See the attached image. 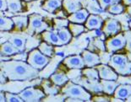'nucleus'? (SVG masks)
<instances>
[{
	"mask_svg": "<svg viewBox=\"0 0 131 102\" xmlns=\"http://www.w3.org/2000/svg\"><path fill=\"white\" fill-rule=\"evenodd\" d=\"M0 71L6 79L13 81H25L38 77L39 70L31 67L28 62L17 60L0 62Z\"/></svg>",
	"mask_w": 131,
	"mask_h": 102,
	"instance_id": "obj_1",
	"label": "nucleus"
},
{
	"mask_svg": "<svg viewBox=\"0 0 131 102\" xmlns=\"http://www.w3.org/2000/svg\"><path fill=\"white\" fill-rule=\"evenodd\" d=\"M108 65L113 68L118 75H131V60L126 54H113L110 57Z\"/></svg>",
	"mask_w": 131,
	"mask_h": 102,
	"instance_id": "obj_2",
	"label": "nucleus"
},
{
	"mask_svg": "<svg viewBox=\"0 0 131 102\" xmlns=\"http://www.w3.org/2000/svg\"><path fill=\"white\" fill-rule=\"evenodd\" d=\"M62 93L67 97L79 99L82 101H91V95L82 86L71 81H68L62 88Z\"/></svg>",
	"mask_w": 131,
	"mask_h": 102,
	"instance_id": "obj_3",
	"label": "nucleus"
},
{
	"mask_svg": "<svg viewBox=\"0 0 131 102\" xmlns=\"http://www.w3.org/2000/svg\"><path fill=\"white\" fill-rule=\"evenodd\" d=\"M50 58L49 57L46 56L43 53L38 50V49H34L30 52L27 57V62L37 70H41L47 65L49 62Z\"/></svg>",
	"mask_w": 131,
	"mask_h": 102,
	"instance_id": "obj_4",
	"label": "nucleus"
},
{
	"mask_svg": "<svg viewBox=\"0 0 131 102\" xmlns=\"http://www.w3.org/2000/svg\"><path fill=\"white\" fill-rule=\"evenodd\" d=\"M125 43H126V40H125L124 35L120 31L117 35L110 36V38H108L105 41V47L110 54H113V52L124 48Z\"/></svg>",
	"mask_w": 131,
	"mask_h": 102,
	"instance_id": "obj_5",
	"label": "nucleus"
},
{
	"mask_svg": "<svg viewBox=\"0 0 131 102\" xmlns=\"http://www.w3.org/2000/svg\"><path fill=\"white\" fill-rule=\"evenodd\" d=\"M28 31L30 34L33 33H41L48 28V26L43 20L42 16L37 14H33L28 18Z\"/></svg>",
	"mask_w": 131,
	"mask_h": 102,
	"instance_id": "obj_6",
	"label": "nucleus"
},
{
	"mask_svg": "<svg viewBox=\"0 0 131 102\" xmlns=\"http://www.w3.org/2000/svg\"><path fill=\"white\" fill-rule=\"evenodd\" d=\"M19 95L23 100V101L26 102H37L45 97V94L43 91L33 87L24 90L23 91L19 93Z\"/></svg>",
	"mask_w": 131,
	"mask_h": 102,
	"instance_id": "obj_7",
	"label": "nucleus"
},
{
	"mask_svg": "<svg viewBox=\"0 0 131 102\" xmlns=\"http://www.w3.org/2000/svg\"><path fill=\"white\" fill-rule=\"evenodd\" d=\"M102 24V32L106 36L110 37L121 31V24L115 19H107Z\"/></svg>",
	"mask_w": 131,
	"mask_h": 102,
	"instance_id": "obj_8",
	"label": "nucleus"
},
{
	"mask_svg": "<svg viewBox=\"0 0 131 102\" xmlns=\"http://www.w3.org/2000/svg\"><path fill=\"white\" fill-rule=\"evenodd\" d=\"M94 68H96L98 72L100 79H106V80H117L118 79V74L109 65L99 63Z\"/></svg>",
	"mask_w": 131,
	"mask_h": 102,
	"instance_id": "obj_9",
	"label": "nucleus"
},
{
	"mask_svg": "<svg viewBox=\"0 0 131 102\" xmlns=\"http://www.w3.org/2000/svg\"><path fill=\"white\" fill-rule=\"evenodd\" d=\"M63 63L67 68L71 69H82L85 68V63L83 58L80 55L75 56H69L63 59Z\"/></svg>",
	"mask_w": 131,
	"mask_h": 102,
	"instance_id": "obj_10",
	"label": "nucleus"
},
{
	"mask_svg": "<svg viewBox=\"0 0 131 102\" xmlns=\"http://www.w3.org/2000/svg\"><path fill=\"white\" fill-rule=\"evenodd\" d=\"M81 57L85 63V67L94 68L95 66L101 63V58H100L99 55L94 53V52H91L88 50L83 51Z\"/></svg>",
	"mask_w": 131,
	"mask_h": 102,
	"instance_id": "obj_11",
	"label": "nucleus"
},
{
	"mask_svg": "<svg viewBox=\"0 0 131 102\" xmlns=\"http://www.w3.org/2000/svg\"><path fill=\"white\" fill-rule=\"evenodd\" d=\"M103 20L102 17H100L99 15H89V16L86 19L85 22V27L88 30H100L102 28L103 24Z\"/></svg>",
	"mask_w": 131,
	"mask_h": 102,
	"instance_id": "obj_12",
	"label": "nucleus"
},
{
	"mask_svg": "<svg viewBox=\"0 0 131 102\" xmlns=\"http://www.w3.org/2000/svg\"><path fill=\"white\" fill-rule=\"evenodd\" d=\"M131 95V84H119L114 90L113 96L116 98L121 99L123 100H126L127 98Z\"/></svg>",
	"mask_w": 131,
	"mask_h": 102,
	"instance_id": "obj_13",
	"label": "nucleus"
},
{
	"mask_svg": "<svg viewBox=\"0 0 131 102\" xmlns=\"http://www.w3.org/2000/svg\"><path fill=\"white\" fill-rule=\"evenodd\" d=\"M89 15H90V13L87 9H80L77 10L76 12L70 14V15L68 17V20L69 22H72V23L84 24Z\"/></svg>",
	"mask_w": 131,
	"mask_h": 102,
	"instance_id": "obj_14",
	"label": "nucleus"
},
{
	"mask_svg": "<svg viewBox=\"0 0 131 102\" xmlns=\"http://www.w3.org/2000/svg\"><path fill=\"white\" fill-rule=\"evenodd\" d=\"M62 4L63 9L69 14L74 13L82 9V4L79 0H63Z\"/></svg>",
	"mask_w": 131,
	"mask_h": 102,
	"instance_id": "obj_15",
	"label": "nucleus"
},
{
	"mask_svg": "<svg viewBox=\"0 0 131 102\" xmlns=\"http://www.w3.org/2000/svg\"><path fill=\"white\" fill-rule=\"evenodd\" d=\"M41 36H42L43 40L48 44H51V45H54V46H63V44L61 42L57 33L52 31H44L41 33Z\"/></svg>",
	"mask_w": 131,
	"mask_h": 102,
	"instance_id": "obj_16",
	"label": "nucleus"
},
{
	"mask_svg": "<svg viewBox=\"0 0 131 102\" xmlns=\"http://www.w3.org/2000/svg\"><path fill=\"white\" fill-rule=\"evenodd\" d=\"M100 84L102 85V92L107 94L108 95H113L114 90L118 85L117 80H106V79H101Z\"/></svg>",
	"mask_w": 131,
	"mask_h": 102,
	"instance_id": "obj_17",
	"label": "nucleus"
},
{
	"mask_svg": "<svg viewBox=\"0 0 131 102\" xmlns=\"http://www.w3.org/2000/svg\"><path fill=\"white\" fill-rule=\"evenodd\" d=\"M82 74L85 77L86 80L88 82H99V74L96 68H86L85 69H83Z\"/></svg>",
	"mask_w": 131,
	"mask_h": 102,
	"instance_id": "obj_18",
	"label": "nucleus"
},
{
	"mask_svg": "<svg viewBox=\"0 0 131 102\" xmlns=\"http://www.w3.org/2000/svg\"><path fill=\"white\" fill-rule=\"evenodd\" d=\"M0 52L4 55V56H12L15 54H19L20 53V52L16 47L14 46V45L9 41L3 43L0 46Z\"/></svg>",
	"mask_w": 131,
	"mask_h": 102,
	"instance_id": "obj_19",
	"label": "nucleus"
},
{
	"mask_svg": "<svg viewBox=\"0 0 131 102\" xmlns=\"http://www.w3.org/2000/svg\"><path fill=\"white\" fill-rule=\"evenodd\" d=\"M61 6H62V0H46L42 5V8L47 12L52 13L56 9H59Z\"/></svg>",
	"mask_w": 131,
	"mask_h": 102,
	"instance_id": "obj_20",
	"label": "nucleus"
},
{
	"mask_svg": "<svg viewBox=\"0 0 131 102\" xmlns=\"http://www.w3.org/2000/svg\"><path fill=\"white\" fill-rule=\"evenodd\" d=\"M14 24L16 26V29L19 30H26L28 27L29 19L27 16H15L12 18Z\"/></svg>",
	"mask_w": 131,
	"mask_h": 102,
	"instance_id": "obj_21",
	"label": "nucleus"
},
{
	"mask_svg": "<svg viewBox=\"0 0 131 102\" xmlns=\"http://www.w3.org/2000/svg\"><path fill=\"white\" fill-rule=\"evenodd\" d=\"M50 79L54 84L58 85V86H63L67 82L69 81L68 76L63 73H53L50 77Z\"/></svg>",
	"mask_w": 131,
	"mask_h": 102,
	"instance_id": "obj_22",
	"label": "nucleus"
},
{
	"mask_svg": "<svg viewBox=\"0 0 131 102\" xmlns=\"http://www.w3.org/2000/svg\"><path fill=\"white\" fill-rule=\"evenodd\" d=\"M9 42H11L14 45L15 47H16L18 50L22 52L25 50L26 47V39L20 35H12L9 39Z\"/></svg>",
	"mask_w": 131,
	"mask_h": 102,
	"instance_id": "obj_23",
	"label": "nucleus"
},
{
	"mask_svg": "<svg viewBox=\"0 0 131 102\" xmlns=\"http://www.w3.org/2000/svg\"><path fill=\"white\" fill-rule=\"evenodd\" d=\"M57 34L58 35V37H59V39H60L63 45H66V44H68L72 39L71 32L69 31V30L67 29L66 27H63V28L58 29Z\"/></svg>",
	"mask_w": 131,
	"mask_h": 102,
	"instance_id": "obj_24",
	"label": "nucleus"
},
{
	"mask_svg": "<svg viewBox=\"0 0 131 102\" xmlns=\"http://www.w3.org/2000/svg\"><path fill=\"white\" fill-rule=\"evenodd\" d=\"M69 31L71 32L72 35L74 36H78L81 35L83 32L85 31V27L82 26V24H77V23H69L68 24Z\"/></svg>",
	"mask_w": 131,
	"mask_h": 102,
	"instance_id": "obj_25",
	"label": "nucleus"
},
{
	"mask_svg": "<svg viewBox=\"0 0 131 102\" xmlns=\"http://www.w3.org/2000/svg\"><path fill=\"white\" fill-rule=\"evenodd\" d=\"M14 22L12 19L4 17V16H0V31H10L14 28Z\"/></svg>",
	"mask_w": 131,
	"mask_h": 102,
	"instance_id": "obj_26",
	"label": "nucleus"
},
{
	"mask_svg": "<svg viewBox=\"0 0 131 102\" xmlns=\"http://www.w3.org/2000/svg\"><path fill=\"white\" fill-rule=\"evenodd\" d=\"M7 9L9 12L16 13L19 12L22 9V5L20 0H6Z\"/></svg>",
	"mask_w": 131,
	"mask_h": 102,
	"instance_id": "obj_27",
	"label": "nucleus"
},
{
	"mask_svg": "<svg viewBox=\"0 0 131 102\" xmlns=\"http://www.w3.org/2000/svg\"><path fill=\"white\" fill-rule=\"evenodd\" d=\"M107 9L108 12L110 14H113V15H120V14L124 12L125 7L124 6V4H120V2H119L111 4L110 6L107 8Z\"/></svg>",
	"mask_w": 131,
	"mask_h": 102,
	"instance_id": "obj_28",
	"label": "nucleus"
},
{
	"mask_svg": "<svg viewBox=\"0 0 131 102\" xmlns=\"http://www.w3.org/2000/svg\"><path fill=\"white\" fill-rule=\"evenodd\" d=\"M38 50L40 51L41 53L46 55L47 57H52L53 54V47L52 46L51 44H47V42H41L38 46Z\"/></svg>",
	"mask_w": 131,
	"mask_h": 102,
	"instance_id": "obj_29",
	"label": "nucleus"
},
{
	"mask_svg": "<svg viewBox=\"0 0 131 102\" xmlns=\"http://www.w3.org/2000/svg\"><path fill=\"white\" fill-rule=\"evenodd\" d=\"M125 40H126V43H125V50L131 56V30L130 31H126L124 32Z\"/></svg>",
	"mask_w": 131,
	"mask_h": 102,
	"instance_id": "obj_30",
	"label": "nucleus"
},
{
	"mask_svg": "<svg viewBox=\"0 0 131 102\" xmlns=\"http://www.w3.org/2000/svg\"><path fill=\"white\" fill-rule=\"evenodd\" d=\"M97 1H98V4L100 8H101L102 9L105 10V9H107V8L108 6H110L111 4L119 3L121 0H97Z\"/></svg>",
	"mask_w": 131,
	"mask_h": 102,
	"instance_id": "obj_31",
	"label": "nucleus"
},
{
	"mask_svg": "<svg viewBox=\"0 0 131 102\" xmlns=\"http://www.w3.org/2000/svg\"><path fill=\"white\" fill-rule=\"evenodd\" d=\"M5 99H6L7 102H22L23 100L19 97V95H13L11 93H4Z\"/></svg>",
	"mask_w": 131,
	"mask_h": 102,
	"instance_id": "obj_32",
	"label": "nucleus"
},
{
	"mask_svg": "<svg viewBox=\"0 0 131 102\" xmlns=\"http://www.w3.org/2000/svg\"><path fill=\"white\" fill-rule=\"evenodd\" d=\"M55 22V26H57L58 29L63 28V27L68 26L69 24V20H60V19H56L54 20Z\"/></svg>",
	"mask_w": 131,
	"mask_h": 102,
	"instance_id": "obj_33",
	"label": "nucleus"
},
{
	"mask_svg": "<svg viewBox=\"0 0 131 102\" xmlns=\"http://www.w3.org/2000/svg\"><path fill=\"white\" fill-rule=\"evenodd\" d=\"M7 9L6 0H0V11H5Z\"/></svg>",
	"mask_w": 131,
	"mask_h": 102,
	"instance_id": "obj_34",
	"label": "nucleus"
},
{
	"mask_svg": "<svg viewBox=\"0 0 131 102\" xmlns=\"http://www.w3.org/2000/svg\"><path fill=\"white\" fill-rule=\"evenodd\" d=\"M93 100L94 101H110V98H107V97H95L93 98Z\"/></svg>",
	"mask_w": 131,
	"mask_h": 102,
	"instance_id": "obj_35",
	"label": "nucleus"
},
{
	"mask_svg": "<svg viewBox=\"0 0 131 102\" xmlns=\"http://www.w3.org/2000/svg\"><path fill=\"white\" fill-rule=\"evenodd\" d=\"M5 81H6V77L0 71V83H5Z\"/></svg>",
	"mask_w": 131,
	"mask_h": 102,
	"instance_id": "obj_36",
	"label": "nucleus"
},
{
	"mask_svg": "<svg viewBox=\"0 0 131 102\" xmlns=\"http://www.w3.org/2000/svg\"><path fill=\"white\" fill-rule=\"evenodd\" d=\"M121 1L125 6H131V0H121Z\"/></svg>",
	"mask_w": 131,
	"mask_h": 102,
	"instance_id": "obj_37",
	"label": "nucleus"
},
{
	"mask_svg": "<svg viewBox=\"0 0 131 102\" xmlns=\"http://www.w3.org/2000/svg\"><path fill=\"white\" fill-rule=\"evenodd\" d=\"M6 101V99H5V95L4 93L0 92V102H4Z\"/></svg>",
	"mask_w": 131,
	"mask_h": 102,
	"instance_id": "obj_38",
	"label": "nucleus"
},
{
	"mask_svg": "<svg viewBox=\"0 0 131 102\" xmlns=\"http://www.w3.org/2000/svg\"><path fill=\"white\" fill-rule=\"evenodd\" d=\"M124 11L131 17V6H127L126 8H125V10Z\"/></svg>",
	"mask_w": 131,
	"mask_h": 102,
	"instance_id": "obj_39",
	"label": "nucleus"
},
{
	"mask_svg": "<svg viewBox=\"0 0 131 102\" xmlns=\"http://www.w3.org/2000/svg\"><path fill=\"white\" fill-rule=\"evenodd\" d=\"M125 101H126V102H131V95L127 98V100H125Z\"/></svg>",
	"mask_w": 131,
	"mask_h": 102,
	"instance_id": "obj_40",
	"label": "nucleus"
},
{
	"mask_svg": "<svg viewBox=\"0 0 131 102\" xmlns=\"http://www.w3.org/2000/svg\"><path fill=\"white\" fill-rule=\"evenodd\" d=\"M129 28H130V30H131V21L129 23Z\"/></svg>",
	"mask_w": 131,
	"mask_h": 102,
	"instance_id": "obj_41",
	"label": "nucleus"
},
{
	"mask_svg": "<svg viewBox=\"0 0 131 102\" xmlns=\"http://www.w3.org/2000/svg\"><path fill=\"white\" fill-rule=\"evenodd\" d=\"M24 1H26V2H28V1H33V0H24Z\"/></svg>",
	"mask_w": 131,
	"mask_h": 102,
	"instance_id": "obj_42",
	"label": "nucleus"
}]
</instances>
